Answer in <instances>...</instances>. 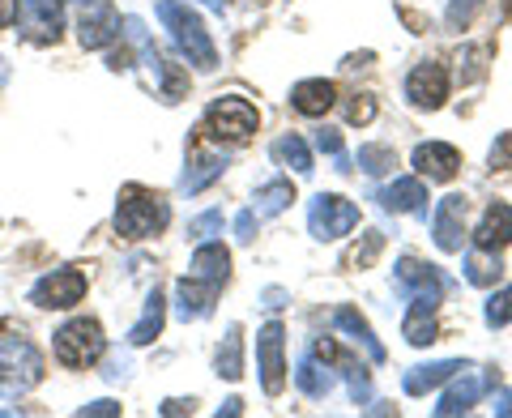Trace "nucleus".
Returning a JSON list of instances; mask_svg holds the SVG:
<instances>
[{
  "label": "nucleus",
  "mask_w": 512,
  "mask_h": 418,
  "mask_svg": "<svg viewBox=\"0 0 512 418\" xmlns=\"http://www.w3.org/2000/svg\"><path fill=\"white\" fill-rule=\"evenodd\" d=\"M342 367H346V380H350V397L372 401V376H367V367L355 363V359H342Z\"/></svg>",
  "instance_id": "nucleus-33"
},
{
  "label": "nucleus",
  "mask_w": 512,
  "mask_h": 418,
  "mask_svg": "<svg viewBox=\"0 0 512 418\" xmlns=\"http://www.w3.org/2000/svg\"><path fill=\"white\" fill-rule=\"evenodd\" d=\"M205 133L222 146H244L256 133V107L244 99H214L205 111Z\"/></svg>",
  "instance_id": "nucleus-5"
},
{
  "label": "nucleus",
  "mask_w": 512,
  "mask_h": 418,
  "mask_svg": "<svg viewBox=\"0 0 512 418\" xmlns=\"http://www.w3.org/2000/svg\"><path fill=\"white\" fill-rule=\"evenodd\" d=\"M235 239L239 244H252L256 239V209H244V214L235 218Z\"/></svg>",
  "instance_id": "nucleus-39"
},
{
  "label": "nucleus",
  "mask_w": 512,
  "mask_h": 418,
  "mask_svg": "<svg viewBox=\"0 0 512 418\" xmlns=\"http://www.w3.org/2000/svg\"><path fill=\"white\" fill-rule=\"evenodd\" d=\"M18 18V0H0V26H9Z\"/></svg>",
  "instance_id": "nucleus-44"
},
{
  "label": "nucleus",
  "mask_w": 512,
  "mask_h": 418,
  "mask_svg": "<svg viewBox=\"0 0 512 418\" xmlns=\"http://www.w3.org/2000/svg\"><path fill=\"white\" fill-rule=\"evenodd\" d=\"M295 384H299V389L308 393V397H325V393L333 389V372H329V367H320L316 355H303L299 367H295Z\"/></svg>",
  "instance_id": "nucleus-26"
},
{
  "label": "nucleus",
  "mask_w": 512,
  "mask_h": 418,
  "mask_svg": "<svg viewBox=\"0 0 512 418\" xmlns=\"http://www.w3.org/2000/svg\"><path fill=\"white\" fill-rule=\"evenodd\" d=\"M192 406H197L192 397H188V401H184V397H171V401H163V414H167V418H175V414H192Z\"/></svg>",
  "instance_id": "nucleus-43"
},
{
  "label": "nucleus",
  "mask_w": 512,
  "mask_h": 418,
  "mask_svg": "<svg viewBox=\"0 0 512 418\" xmlns=\"http://www.w3.org/2000/svg\"><path fill=\"white\" fill-rule=\"evenodd\" d=\"M461 222H466V197H444L436 209V248L440 252H461Z\"/></svg>",
  "instance_id": "nucleus-18"
},
{
  "label": "nucleus",
  "mask_w": 512,
  "mask_h": 418,
  "mask_svg": "<svg viewBox=\"0 0 512 418\" xmlns=\"http://www.w3.org/2000/svg\"><path fill=\"white\" fill-rule=\"evenodd\" d=\"M393 286H397V295H406L410 299V308H419V312H436L440 308V299H444V273L440 269H431L423 261H414V256H402L393 269Z\"/></svg>",
  "instance_id": "nucleus-4"
},
{
  "label": "nucleus",
  "mask_w": 512,
  "mask_h": 418,
  "mask_svg": "<svg viewBox=\"0 0 512 418\" xmlns=\"http://www.w3.org/2000/svg\"><path fill=\"white\" fill-rule=\"evenodd\" d=\"M483 9V0H448V13H444V22L461 30V26H470L474 22V13Z\"/></svg>",
  "instance_id": "nucleus-35"
},
{
  "label": "nucleus",
  "mask_w": 512,
  "mask_h": 418,
  "mask_svg": "<svg viewBox=\"0 0 512 418\" xmlns=\"http://www.w3.org/2000/svg\"><path fill=\"white\" fill-rule=\"evenodd\" d=\"M103 329H99V320H69L60 333H56V359L64 367H90L94 359L103 355Z\"/></svg>",
  "instance_id": "nucleus-7"
},
{
  "label": "nucleus",
  "mask_w": 512,
  "mask_h": 418,
  "mask_svg": "<svg viewBox=\"0 0 512 418\" xmlns=\"http://www.w3.org/2000/svg\"><path fill=\"white\" fill-rule=\"evenodd\" d=\"M402 333H406V342L410 346H427V342H436V312H419V308H410L406 312V325H402Z\"/></svg>",
  "instance_id": "nucleus-30"
},
{
  "label": "nucleus",
  "mask_w": 512,
  "mask_h": 418,
  "mask_svg": "<svg viewBox=\"0 0 512 418\" xmlns=\"http://www.w3.org/2000/svg\"><path fill=\"white\" fill-rule=\"evenodd\" d=\"M214 295H218L214 282H201L188 273V278L175 282V312H180V320H201L214 312Z\"/></svg>",
  "instance_id": "nucleus-14"
},
{
  "label": "nucleus",
  "mask_w": 512,
  "mask_h": 418,
  "mask_svg": "<svg viewBox=\"0 0 512 418\" xmlns=\"http://www.w3.org/2000/svg\"><path fill=\"white\" fill-rule=\"evenodd\" d=\"M376 201L389 209V214H423L427 188H423V180H414V175H402V180H393L389 188H380Z\"/></svg>",
  "instance_id": "nucleus-16"
},
{
  "label": "nucleus",
  "mask_w": 512,
  "mask_h": 418,
  "mask_svg": "<svg viewBox=\"0 0 512 418\" xmlns=\"http://www.w3.org/2000/svg\"><path fill=\"white\" fill-rule=\"evenodd\" d=\"M308 227L316 239H342L359 227V205L338 197V192H320L308 205Z\"/></svg>",
  "instance_id": "nucleus-6"
},
{
  "label": "nucleus",
  "mask_w": 512,
  "mask_h": 418,
  "mask_svg": "<svg viewBox=\"0 0 512 418\" xmlns=\"http://www.w3.org/2000/svg\"><path fill=\"white\" fill-rule=\"evenodd\" d=\"M218 376H227V380L244 376V333H239V325H231L218 346Z\"/></svg>",
  "instance_id": "nucleus-25"
},
{
  "label": "nucleus",
  "mask_w": 512,
  "mask_h": 418,
  "mask_svg": "<svg viewBox=\"0 0 512 418\" xmlns=\"http://www.w3.org/2000/svg\"><path fill=\"white\" fill-rule=\"evenodd\" d=\"M43 380V355L26 337H0V397H22Z\"/></svg>",
  "instance_id": "nucleus-3"
},
{
  "label": "nucleus",
  "mask_w": 512,
  "mask_h": 418,
  "mask_svg": "<svg viewBox=\"0 0 512 418\" xmlns=\"http://www.w3.org/2000/svg\"><path fill=\"white\" fill-rule=\"evenodd\" d=\"M282 303H286L282 291H265V308H282Z\"/></svg>",
  "instance_id": "nucleus-46"
},
{
  "label": "nucleus",
  "mask_w": 512,
  "mask_h": 418,
  "mask_svg": "<svg viewBox=\"0 0 512 418\" xmlns=\"http://www.w3.org/2000/svg\"><path fill=\"white\" fill-rule=\"evenodd\" d=\"M167 227V201L150 188H124L120 192V205H116V231L124 239H146L154 231Z\"/></svg>",
  "instance_id": "nucleus-2"
},
{
  "label": "nucleus",
  "mask_w": 512,
  "mask_h": 418,
  "mask_svg": "<svg viewBox=\"0 0 512 418\" xmlns=\"http://www.w3.org/2000/svg\"><path fill=\"white\" fill-rule=\"evenodd\" d=\"M495 414H504V418L512 414V393H508V389L495 393Z\"/></svg>",
  "instance_id": "nucleus-45"
},
{
  "label": "nucleus",
  "mask_w": 512,
  "mask_h": 418,
  "mask_svg": "<svg viewBox=\"0 0 512 418\" xmlns=\"http://www.w3.org/2000/svg\"><path fill=\"white\" fill-rule=\"evenodd\" d=\"M218 231H222V209H205V214L188 222V239H210Z\"/></svg>",
  "instance_id": "nucleus-36"
},
{
  "label": "nucleus",
  "mask_w": 512,
  "mask_h": 418,
  "mask_svg": "<svg viewBox=\"0 0 512 418\" xmlns=\"http://www.w3.org/2000/svg\"><path fill=\"white\" fill-rule=\"evenodd\" d=\"M86 295V273L82 269H52L47 278H39L30 286V303L35 308H73Z\"/></svg>",
  "instance_id": "nucleus-8"
},
{
  "label": "nucleus",
  "mask_w": 512,
  "mask_h": 418,
  "mask_svg": "<svg viewBox=\"0 0 512 418\" xmlns=\"http://www.w3.org/2000/svg\"><path fill=\"white\" fill-rule=\"evenodd\" d=\"M274 158H278L282 167L299 171V175H308V171H312V154H308V146H303L295 133H286V137L274 141Z\"/></svg>",
  "instance_id": "nucleus-29"
},
{
  "label": "nucleus",
  "mask_w": 512,
  "mask_h": 418,
  "mask_svg": "<svg viewBox=\"0 0 512 418\" xmlns=\"http://www.w3.org/2000/svg\"><path fill=\"white\" fill-rule=\"evenodd\" d=\"M116 414H120L116 401H90V406L77 410V418H116Z\"/></svg>",
  "instance_id": "nucleus-40"
},
{
  "label": "nucleus",
  "mask_w": 512,
  "mask_h": 418,
  "mask_svg": "<svg viewBox=\"0 0 512 418\" xmlns=\"http://www.w3.org/2000/svg\"><path fill=\"white\" fill-rule=\"evenodd\" d=\"M13 22H18V30L30 43H56L64 26V5L60 0H22Z\"/></svg>",
  "instance_id": "nucleus-10"
},
{
  "label": "nucleus",
  "mask_w": 512,
  "mask_h": 418,
  "mask_svg": "<svg viewBox=\"0 0 512 418\" xmlns=\"http://www.w3.org/2000/svg\"><path fill=\"white\" fill-rule=\"evenodd\" d=\"M504 244H512V205L495 201V205L487 209V218L478 222V231H474V248H483V252H500Z\"/></svg>",
  "instance_id": "nucleus-17"
},
{
  "label": "nucleus",
  "mask_w": 512,
  "mask_h": 418,
  "mask_svg": "<svg viewBox=\"0 0 512 418\" xmlns=\"http://www.w3.org/2000/svg\"><path fill=\"white\" fill-rule=\"evenodd\" d=\"M120 35V13L111 0H86L82 18H77V39H82L86 52H99L111 39Z\"/></svg>",
  "instance_id": "nucleus-11"
},
{
  "label": "nucleus",
  "mask_w": 512,
  "mask_h": 418,
  "mask_svg": "<svg viewBox=\"0 0 512 418\" xmlns=\"http://www.w3.org/2000/svg\"><path fill=\"white\" fill-rule=\"evenodd\" d=\"M466 363H457V359H440V363H423V367H410L406 372V380H402V389L410 393V397H423V393H431L436 384H444V380H453L457 372Z\"/></svg>",
  "instance_id": "nucleus-20"
},
{
  "label": "nucleus",
  "mask_w": 512,
  "mask_h": 418,
  "mask_svg": "<svg viewBox=\"0 0 512 418\" xmlns=\"http://www.w3.org/2000/svg\"><path fill=\"white\" fill-rule=\"evenodd\" d=\"M397 167V158L389 146H363L359 150V171L363 175H389Z\"/></svg>",
  "instance_id": "nucleus-31"
},
{
  "label": "nucleus",
  "mask_w": 512,
  "mask_h": 418,
  "mask_svg": "<svg viewBox=\"0 0 512 418\" xmlns=\"http://www.w3.org/2000/svg\"><path fill=\"white\" fill-rule=\"evenodd\" d=\"M295 201V188H291V180H274V184H265L261 192H256V218H274V214H282L286 205Z\"/></svg>",
  "instance_id": "nucleus-27"
},
{
  "label": "nucleus",
  "mask_w": 512,
  "mask_h": 418,
  "mask_svg": "<svg viewBox=\"0 0 512 418\" xmlns=\"http://www.w3.org/2000/svg\"><path fill=\"white\" fill-rule=\"evenodd\" d=\"M282 350H286L282 325H265L256 333V367H261V384H265L269 397H278L282 384H286V355Z\"/></svg>",
  "instance_id": "nucleus-9"
},
{
  "label": "nucleus",
  "mask_w": 512,
  "mask_h": 418,
  "mask_svg": "<svg viewBox=\"0 0 512 418\" xmlns=\"http://www.w3.org/2000/svg\"><path fill=\"white\" fill-rule=\"evenodd\" d=\"M406 99L414 107H423V111L444 107V99H448V73H444V64H436V60L419 64V69L406 77Z\"/></svg>",
  "instance_id": "nucleus-12"
},
{
  "label": "nucleus",
  "mask_w": 512,
  "mask_h": 418,
  "mask_svg": "<svg viewBox=\"0 0 512 418\" xmlns=\"http://www.w3.org/2000/svg\"><path fill=\"white\" fill-rule=\"evenodd\" d=\"M487 384H495V380H491V376L483 380V376H474V372H470V367H461V380H457V384H453V389H448V393L440 397V406H436V414H440V418L466 414V410L474 406V401H478V397H483V393H487Z\"/></svg>",
  "instance_id": "nucleus-15"
},
{
  "label": "nucleus",
  "mask_w": 512,
  "mask_h": 418,
  "mask_svg": "<svg viewBox=\"0 0 512 418\" xmlns=\"http://www.w3.org/2000/svg\"><path fill=\"white\" fill-rule=\"evenodd\" d=\"M380 248H384V235L380 231H367L363 235V244H355L350 248V256H346V265H355V269H367L380 256Z\"/></svg>",
  "instance_id": "nucleus-32"
},
{
  "label": "nucleus",
  "mask_w": 512,
  "mask_h": 418,
  "mask_svg": "<svg viewBox=\"0 0 512 418\" xmlns=\"http://www.w3.org/2000/svg\"><path fill=\"white\" fill-rule=\"evenodd\" d=\"M128 372H133V359H128V355H116V359H107V380L111 384H120V380H128Z\"/></svg>",
  "instance_id": "nucleus-41"
},
{
  "label": "nucleus",
  "mask_w": 512,
  "mask_h": 418,
  "mask_svg": "<svg viewBox=\"0 0 512 418\" xmlns=\"http://www.w3.org/2000/svg\"><path fill=\"white\" fill-rule=\"evenodd\" d=\"M222 171H227V154H197L192 158V167L184 171L180 188L188 192V197H197V192H205L214 180H222Z\"/></svg>",
  "instance_id": "nucleus-22"
},
{
  "label": "nucleus",
  "mask_w": 512,
  "mask_h": 418,
  "mask_svg": "<svg viewBox=\"0 0 512 418\" xmlns=\"http://www.w3.org/2000/svg\"><path fill=\"white\" fill-rule=\"evenodd\" d=\"M316 150L329 154L333 163H342V171H346L350 158H346V146H342V133H333V128H320V133H316Z\"/></svg>",
  "instance_id": "nucleus-37"
},
{
  "label": "nucleus",
  "mask_w": 512,
  "mask_h": 418,
  "mask_svg": "<svg viewBox=\"0 0 512 418\" xmlns=\"http://www.w3.org/2000/svg\"><path fill=\"white\" fill-rule=\"evenodd\" d=\"M500 256L495 252H483V248H474L470 256H466V278L474 282V286H495L500 282Z\"/></svg>",
  "instance_id": "nucleus-28"
},
{
  "label": "nucleus",
  "mask_w": 512,
  "mask_h": 418,
  "mask_svg": "<svg viewBox=\"0 0 512 418\" xmlns=\"http://www.w3.org/2000/svg\"><path fill=\"white\" fill-rule=\"evenodd\" d=\"M508 18H512V0H508Z\"/></svg>",
  "instance_id": "nucleus-50"
},
{
  "label": "nucleus",
  "mask_w": 512,
  "mask_h": 418,
  "mask_svg": "<svg viewBox=\"0 0 512 418\" xmlns=\"http://www.w3.org/2000/svg\"><path fill=\"white\" fill-rule=\"evenodd\" d=\"M372 116H376V103H372V99H359V103L346 107V120H350V124H367Z\"/></svg>",
  "instance_id": "nucleus-42"
},
{
  "label": "nucleus",
  "mask_w": 512,
  "mask_h": 418,
  "mask_svg": "<svg viewBox=\"0 0 512 418\" xmlns=\"http://www.w3.org/2000/svg\"><path fill=\"white\" fill-rule=\"evenodd\" d=\"M9 86V64H5V56H0V90Z\"/></svg>",
  "instance_id": "nucleus-48"
},
{
  "label": "nucleus",
  "mask_w": 512,
  "mask_h": 418,
  "mask_svg": "<svg viewBox=\"0 0 512 418\" xmlns=\"http://www.w3.org/2000/svg\"><path fill=\"white\" fill-rule=\"evenodd\" d=\"M291 107L299 111V116H325V111L333 107V82H325V77L299 82L291 90Z\"/></svg>",
  "instance_id": "nucleus-21"
},
{
  "label": "nucleus",
  "mask_w": 512,
  "mask_h": 418,
  "mask_svg": "<svg viewBox=\"0 0 512 418\" xmlns=\"http://www.w3.org/2000/svg\"><path fill=\"white\" fill-rule=\"evenodd\" d=\"M188 273H192V278H201V282L222 286V282L231 278V252L222 248V244H201L197 252H192Z\"/></svg>",
  "instance_id": "nucleus-19"
},
{
  "label": "nucleus",
  "mask_w": 512,
  "mask_h": 418,
  "mask_svg": "<svg viewBox=\"0 0 512 418\" xmlns=\"http://www.w3.org/2000/svg\"><path fill=\"white\" fill-rule=\"evenodd\" d=\"M163 320H167V303H163V295H158V291H150L146 312H141V320L128 329V346H150L154 337L163 333Z\"/></svg>",
  "instance_id": "nucleus-23"
},
{
  "label": "nucleus",
  "mask_w": 512,
  "mask_h": 418,
  "mask_svg": "<svg viewBox=\"0 0 512 418\" xmlns=\"http://www.w3.org/2000/svg\"><path fill=\"white\" fill-rule=\"evenodd\" d=\"M491 167H500V171H512V133H504L500 141L491 146Z\"/></svg>",
  "instance_id": "nucleus-38"
},
{
  "label": "nucleus",
  "mask_w": 512,
  "mask_h": 418,
  "mask_svg": "<svg viewBox=\"0 0 512 418\" xmlns=\"http://www.w3.org/2000/svg\"><path fill=\"white\" fill-rule=\"evenodd\" d=\"M201 5H210V9H218V13H222V0H201Z\"/></svg>",
  "instance_id": "nucleus-49"
},
{
  "label": "nucleus",
  "mask_w": 512,
  "mask_h": 418,
  "mask_svg": "<svg viewBox=\"0 0 512 418\" xmlns=\"http://www.w3.org/2000/svg\"><path fill=\"white\" fill-rule=\"evenodd\" d=\"M158 22L171 30V43L180 47V56H188V64H197V69H214L218 64V47L210 39V30H205V22L188 5L163 0V5H158Z\"/></svg>",
  "instance_id": "nucleus-1"
},
{
  "label": "nucleus",
  "mask_w": 512,
  "mask_h": 418,
  "mask_svg": "<svg viewBox=\"0 0 512 418\" xmlns=\"http://www.w3.org/2000/svg\"><path fill=\"white\" fill-rule=\"evenodd\" d=\"M461 167V154L453 146H444V141H423L419 150H414V171L427 175V180L436 184H448Z\"/></svg>",
  "instance_id": "nucleus-13"
},
{
  "label": "nucleus",
  "mask_w": 512,
  "mask_h": 418,
  "mask_svg": "<svg viewBox=\"0 0 512 418\" xmlns=\"http://www.w3.org/2000/svg\"><path fill=\"white\" fill-rule=\"evenodd\" d=\"M239 410H244V401H239V397H231V401H227V406H222V410H218V418H222V414H227V418H231V414H239Z\"/></svg>",
  "instance_id": "nucleus-47"
},
{
  "label": "nucleus",
  "mask_w": 512,
  "mask_h": 418,
  "mask_svg": "<svg viewBox=\"0 0 512 418\" xmlns=\"http://www.w3.org/2000/svg\"><path fill=\"white\" fill-rule=\"evenodd\" d=\"M508 320H512V286H508V291H495L487 299V325L500 329V325H508Z\"/></svg>",
  "instance_id": "nucleus-34"
},
{
  "label": "nucleus",
  "mask_w": 512,
  "mask_h": 418,
  "mask_svg": "<svg viewBox=\"0 0 512 418\" xmlns=\"http://www.w3.org/2000/svg\"><path fill=\"white\" fill-rule=\"evenodd\" d=\"M333 325L346 329L350 337H355V342L367 350V359H372V363H384V346L372 337V329H367V320H363L355 308H338V312H333Z\"/></svg>",
  "instance_id": "nucleus-24"
}]
</instances>
